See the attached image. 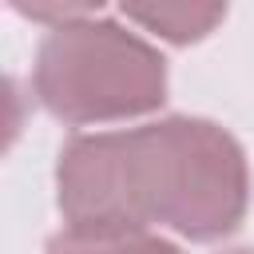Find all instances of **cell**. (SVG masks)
I'll return each instance as SVG.
<instances>
[{
    "instance_id": "8992f818",
    "label": "cell",
    "mask_w": 254,
    "mask_h": 254,
    "mask_svg": "<svg viewBox=\"0 0 254 254\" xmlns=\"http://www.w3.org/2000/svg\"><path fill=\"white\" fill-rule=\"evenodd\" d=\"M226 254H254V250H226Z\"/></svg>"
},
{
    "instance_id": "5b68a950",
    "label": "cell",
    "mask_w": 254,
    "mask_h": 254,
    "mask_svg": "<svg viewBox=\"0 0 254 254\" xmlns=\"http://www.w3.org/2000/svg\"><path fill=\"white\" fill-rule=\"evenodd\" d=\"M12 12H20L24 20H36V24H71V20H83L87 12H95L103 0H8Z\"/></svg>"
},
{
    "instance_id": "3957f363",
    "label": "cell",
    "mask_w": 254,
    "mask_h": 254,
    "mask_svg": "<svg viewBox=\"0 0 254 254\" xmlns=\"http://www.w3.org/2000/svg\"><path fill=\"white\" fill-rule=\"evenodd\" d=\"M119 8L167 44H198L226 16V0H119Z\"/></svg>"
},
{
    "instance_id": "6da1fadb",
    "label": "cell",
    "mask_w": 254,
    "mask_h": 254,
    "mask_svg": "<svg viewBox=\"0 0 254 254\" xmlns=\"http://www.w3.org/2000/svg\"><path fill=\"white\" fill-rule=\"evenodd\" d=\"M250 171L238 139L194 115H167L135 131L75 135L56 163V206L71 230L171 226L190 242H218L246 218Z\"/></svg>"
},
{
    "instance_id": "7a4b0ae2",
    "label": "cell",
    "mask_w": 254,
    "mask_h": 254,
    "mask_svg": "<svg viewBox=\"0 0 254 254\" xmlns=\"http://www.w3.org/2000/svg\"><path fill=\"white\" fill-rule=\"evenodd\" d=\"M32 87L60 123H119L163 107L167 60L111 20H71L44 36Z\"/></svg>"
},
{
    "instance_id": "277c9868",
    "label": "cell",
    "mask_w": 254,
    "mask_h": 254,
    "mask_svg": "<svg viewBox=\"0 0 254 254\" xmlns=\"http://www.w3.org/2000/svg\"><path fill=\"white\" fill-rule=\"evenodd\" d=\"M48 254H183L175 242L151 234V230H111V234H91V230H60L48 238Z\"/></svg>"
}]
</instances>
